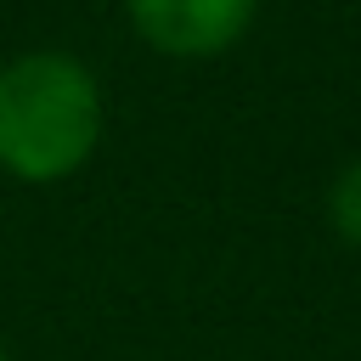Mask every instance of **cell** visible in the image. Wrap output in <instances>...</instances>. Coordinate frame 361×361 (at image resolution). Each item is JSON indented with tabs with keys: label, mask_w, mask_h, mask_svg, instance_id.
<instances>
[{
	"label": "cell",
	"mask_w": 361,
	"mask_h": 361,
	"mask_svg": "<svg viewBox=\"0 0 361 361\" xmlns=\"http://www.w3.org/2000/svg\"><path fill=\"white\" fill-rule=\"evenodd\" d=\"M254 11L259 0H124L130 28L152 51L180 56V62L231 51L254 28Z\"/></svg>",
	"instance_id": "2"
},
{
	"label": "cell",
	"mask_w": 361,
	"mask_h": 361,
	"mask_svg": "<svg viewBox=\"0 0 361 361\" xmlns=\"http://www.w3.org/2000/svg\"><path fill=\"white\" fill-rule=\"evenodd\" d=\"M327 220H333V231L350 248H361V158H350L333 175V186H327Z\"/></svg>",
	"instance_id": "3"
},
{
	"label": "cell",
	"mask_w": 361,
	"mask_h": 361,
	"mask_svg": "<svg viewBox=\"0 0 361 361\" xmlns=\"http://www.w3.org/2000/svg\"><path fill=\"white\" fill-rule=\"evenodd\" d=\"M0 361H11V355H6V344H0Z\"/></svg>",
	"instance_id": "4"
},
{
	"label": "cell",
	"mask_w": 361,
	"mask_h": 361,
	"mask_svg": "<svg viewBox=\"0 0 361 361\" xmlns=\"http://www.w3.org/2000/svg\"><path fill=\"white\" fill-rule=\"evenodd\" d=\"M102 85L68 51H23L0 68V169L28 186L68 180L102 147Z\"/></svg>",
	"instance_id": "1"
}]
</instances>
